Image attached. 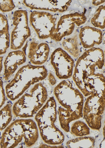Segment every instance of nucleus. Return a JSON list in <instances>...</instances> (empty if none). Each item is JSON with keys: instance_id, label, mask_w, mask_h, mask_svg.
I'll list each match as a JSON object with an SVG mask.
<instances>
[{"instance_id": "obj_25", "label": "nucleus", "mask_w": 105, "mask_h": 148, "mask_svg": "<svg viewBox=\"0 0 105 148\" xmlns=\"http://www.w3.org/2000/svg\"><path fill=\"white\" fill-rule=\"evenodd\" d=\"M64 146L63 145H50L46 144H41L39 146V148H63Z\"/></svg>"}, {"instance_id": "obj_17", "label": "nucleus", "mask_w": 105, "mask_h": 148, "mask_svg": "<svg viewBox=\"0 0 105 148\" xmlns=\"http://www.w3.org/2000/svg\"><path fill=\"white\" fill-rule=\"evenodd\" d=\"M62 46L71 56L75 58L79 57L80 54L79 40L77 34L65 38L62 42Z\"/></svg>"}, {"instance_id": "obj_14", "label": "nucleus", "mask_w": 105, "mask_h": 148, "mask_svg": "<svg viewBox=\"0 0 105 148\" xmlns=\"http://www.w3.org/2000/svg\"><path fill=\"white\" fill-rule=\"evenodd\" d=\"M103 33L100 29L89 26L81 28L79 38L84 49L93 48L95 45H100L102 42Z\"/></svg>"}, {"instance_id": "obj_9", "label": "nucleus", "mask_w": 105, "mask_h": 148, "mask_svg": "<svg viewBox=\"0 0 105 148\" xmlns=\"http://www.w3.org/2000/svg\"><path fill=\"white\" fill-rule=\"evenodd\" d=\"M87 17L83 14L78 12L63 15L57 23L55 28L51 35V39L56 42L71 35L76 27H80L86 23Z\"/></svg>"}, {"instance_id": "obj_5", "label": "nucleus", "mask_w": 105, "mask_h": 148, "mask_svg": "<svg viewBox=\"0 0 105 148\" xmlns=\"http://www.w3.org/2000/svg\"><path fill=\"white\" fill-rule=\"evenodd\" d=\"M48 74L44 65L28 64L22 66L6 86L7 96L12 101L18 99L31 86L45 79Z\"/></svg>"}, {"instance_id": "obj_21", "label": "nucleus", "mask_w": 105, "mask_h": 148, "mask_svg": "<svg viewBox=\"0 0 105 148\" xmlns=\"http://www.w3.org/2000/svg\"><path fill=\"white\" fill-rule=\"evenodd\" d=\"M1 131L5 130L12 119V108L10 103L6 104L1 109Z\"/></svg>"}, {"instance_id": "obj_20", "label": "nucleus", "mask_w": 105, "mask_h": 148, "mask_svg": "<svg viewBox=\"0 0 105 148\" xmlns=\"http://www.w3.org/2000/svg\"><path fill=\"white\" fill-rule=\"evenodd\" d=\"M70 132L75 136H84L90 134V128L83 121L77 120L71 125Z\"/></svg>"}, {"instance_id": "obj_4", "label": "nucleus", "mask_w": 105, "mask_h": 148, "mask_svg": "<svg viewBox=\"0 0 105 148\" xmlns=\"http://www.w3.org/2000/svg\"><path fill=\"white\" fill-rule=\"evenodd\" d=\"M57 114L56 101L54 97H51L35 115L40 136L47 145H60L65 139L62 132L55 125Z\"/></svg>"}, {"instance_id": "obj_28", "label": "nucleus", "mask_w": 105, "mask_h": 148, "mask_svg": "<svg viewBox=\"0 0 105 148\" xmlns=\"http://www.w3.org/2000/svg\"><path fill=\"white\" fill-rule=\"evenodd\" d=\"M3 57L2 56H1L0 59H1V72L2 71V68H3V66H2V62H3Z\"/></svg>"}, {"instance_id": "obj_19", "label": "nucleus", "mask_w": 105, "mask_h": 148, "mask_svg": "<svg viewBox=\"0 0 105 148\" xmlns=\"http://www.w3.org/2000/svg\"><path fill=\"white\" fill-rule=\"evenodd\" d=\"M92 25L97 28H105V5H102L97 8L90 21Z\"/></svg>"}, {"instance_id": "obj_18", "label": "nucleus", "mask_w": 105, "mask_h": 148, "mask_svg": "<svg viewBox=\"0 0 105 148\" xmlns=\"http://www.w3.org/2000/svg\"><path fill=\"white\" fill-rule=\"evenodd\" d=\"M95 145V138L93 137L82 136L69 140L66 143L67 148H93Z\"/></svg>"}, {"instance_id": "obj_10", "label": "nucleus", "mask_w": 105, "mask_h": 148, "mask_svg": "<svg viewBox=\"0 0 105 148\" xmlns=\"http://www.w3.org/2000/svg\"><path fill=\"white\" fill-rule=\"evenodd\" d=\"M57 18L47 12L34 11L30 14V22L38 38L46 39L50 38L55 28Z\"/></svg>"}, {"instance_id": "obj_26", "label": "nucleus", "mask_w": 105, "mask_h": 148, "mask_svg": "<svg viewBox=\"0 0 105 148\" xmlns=\"http://www.w3.org/2000/svg\"><path fill=\"white\" fill-rule=\"evenodd\" d=\"M103 138L101 142L100 148H105V120L104 121V125L103 127Z\"/></svg>"}, {"instance_id": "obj_6", "label": "nucleus", "mask_w": 105, "mask_h": 148, "mask_svg": "<svg viewBox=\"0 0 105 148\" xmlns=\"http://www.w3.org/2000/svg\"><path fill=\"white\" fill-rule=\"evenodd\" d=\"M47 98L46 88L42 82H38L14 104L13 113L16 117H33L44 106Z\"/></svg>"}, {"instance_id": "obj_31", "label": "nucleus", "mask_w": 105, "mask_h": 148, "mask_svg": "<svg viewBox=\"0 0 105 148\" xmlns=\"http://www.w3.org/2000/svg\"></svg>"}, {"instance_id": "obj_30", "label": "nucleus", "mask_w": 105, "mask_h": 148, "mask_svg": "<svg viewBox=\"0 0 105 148\" xmlns=\"http://www.w3.org/2000/svg\"><path fill=\"white\" fill-rule=\"evenodd\" d=\"M104 58H105V64H104V67H105V50L104 51Z\"/></svg>"}, {"instance_id": "obj_16", "label": "nucleus", "mask_w": 105, "mask_h": 148, "mask_svg": "<svg viewBox=\"0 0 105 148\" xmlns=\"http://www.w3.org/2000/svg\"><path fill=\"white\" fill-rule=\"evenodd\" d=\"M0 34H1V56L5 54L11 45L8 20L5 16L0 14Z\"/></svg>"}, {"instance_id": "obj_13", "label": "nucleus", "mask_w": 105, "mask_h": 148, "mask_svg": "<svg viewBox=\"0 0 105 148\" xmlns=\"http://www.w3.org/2000/svg\"><path fill=\"white\" fill-rule=\"evenodd\" d=\"M50 52V47L47 44H39L32 41L29 44L26 55L33 65L40 66L46 62Z\"/></svg>"}, {"instance_id": "obj_11", "label": "nucleus", "mask_w": 105, "mask_h": 148, "mask_svg": "<svg viewBox=\"0 0 105 148\" xmlns=\"http://www.w3.org/2000/svg\"><path fill=\"white\" fill-rule=\"evenodd\" d=\"M50 62L58 79L68 80L73 76L74 61L68 52L61 48H57L52 53Z\"/></svg>"}, {"instance_id": "obj_29", "label": "nucleus", "mask_w": 105, "mask_h": 148, "mask_svg": "<svg viewBox=\"0 0 105 148\" xmlns=\"http://www.w3.org/2000/svg\"><path fill=\"white\" fill-rule=\"evenodd\" d=\"M102 42L103 44L105 45V31L103 32V35H102Z\"/></svg>"}, {"instance_id": "obj_24", "label": "nucleus", "mask_w": 105, "mask_h": 148, "mask_svg": "<svg viewBox=\"0 0 105 148\" xmlns=\"http://www.w3.org/2000/svg\"><path fill=\"white\" fill-rule=\"evenodd\" d=\"M48 81L51 86H54L57 84V80L55 77L52 73L50 72L47 75Z\"/></svg>"}, {"instance_id": "obj_12", "label": "nucleus", "mask_w": 105, "mask_h": 148, "mask_svg": "<svg viewBox=\"0 0 105 148\" xmlns=\"http://www.w3.org/2000/svg\"><path fill=\"white\" fill-rule=\"evenodd\" d=\"M23 3L32 10H44L52 12L63 13L71 5L72 1H23Z\"/></svg>"}, {"instance_id": "obj_15", "label": "nucleus", "mask_w": 105, "mask_h": 148, "mask_svg": "<svg viewBox=\"0 0 105 148\" xmlns=\"http://www.w3.org/2000/svg\"><path fill=\"white\" fill-rule=\"evenodd\" d=\"M26 60V56L23 51L18 50L9 52L4 62V80H8L18 67L25 63Z\"/></svg>"}, {"instance_id": "obj_2", "label": "nucleus", "mask_w": 105, "mask_h": 148, "mask_svg": "<svg viewBox=\"0 0 105 148\" xmlns=\"http://www.w3.org/2000/svg\"><path fill=\"white\" fill-rule=\"evenodd\" d=\"M59 104L58 116L60 125L67 132L70 131L71 122L83 117L84 95L69 80H63L54 89Z\"/></svg>"}, {"instance_id": "obj_8", "label": "nucleus", "mask_w": 105, "mask_h": 148, "mask_svg": "<svg viewBox=\"0 0 105 148\" xmlns=\"http://www.w3.org/2000/svg\"><path fill=\"white\" fill-rule=\"evenodd\" d=\"M13 24L14 27L11 33L10 47L13 50H18L22 48L31 35L27 12L23 10L15 11Z\"/></svg>"}, {"instance_id": "obj_23", "label": "nucleus", "mask_w": 105, "mask_h": 148, "mask_svg": "<svg viewBox=\"0 0 105 148\" xmlns=\"http://www.w3.org/2000/svg\"><path fill=\"white\" fill-rule=\"evenodd\" d=\"M1 84H0V91H1V105L0 107L1 108L2 107L3 105L5 104L6 99L5 94V91L3 87V82L2 80L1 79Z\"/></svg>"}, {"instance_id": "obj_3", "label": "nucleus", "mask_w": 105, "mask_h": 148, "mask_svg": "<svg viewBox=\"0 0 105 148\" xmlns=\"http://www.w3.org/2000/svg\"><path fill=\"white\" fill-rule=\"evenodd\" d=\"M39 138L38 128L31 119H17L5 129L1 137V148H30Z\"/></svg>"}, {"instance_id": "obj_1", "label": "nucleus", "mask_w": 105, "mask_h": 148, "mask_svg": "<svg viewBox=\"0 0 105 148\" xmlns=\"http://www.w3.org/2000/svg\"><path fill=\"white\" fill-rule=\"evenodd\" d=\"M104 64V51L100 48L89 49L78 58L73 80L85 97L94 93L105 97V76L102 72Z\"/></svg>"}, {"instance_id": "obj_7", "label": "nucleus", "mask_w": 105, "mask_h": 148, "mask_svg": "<svg viewBox=\"0 0 105 148\" xmlns=\"http://www.w3.org/2000/svg\"><path fill=\"white\" fill-rule=\"evenodd\" d=\"M105 110V97L97 93L88 96L84 103L83 117L89 128L100 130Z\"/></svg>"}, {"instance_id": "obj_22", "label": "nucleus", "mask_w": 105, "mask_h": 148, "mask_svg": "<svg viewBox=\"0 0 105 148\" xmlns=\"http://www.w3.org/2000/svg\"><path fill=\"white\" fill-rule=\"evenodd\" d=\"M0 3V10L2 12H11L13 11L15 7L13 1L12 0H1Z\"/></svg>"}, {"instance_id": "obj_27", "label": "nucleus", "mask_w": 105, "mask_h": 148, "mask_svg": "<svg viewBox=\"0 0 105 148\" xmlns=\"http://www.w3.org/2000/svg\"><path fill=\"white\" fill-rule=\"evenodd\" d=\"M105 2V1H102V0H100V1H93L92 4L93 5L97 6L103 4Z\"/></svg>"}]
</instances>
